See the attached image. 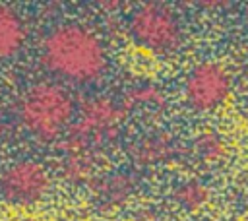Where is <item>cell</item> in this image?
<instances>
[{
    "instance_id": "ba28073f",
    "label": "cell",
    "mask_w": 248,
    "mask_h": 221,
    "mask_svg": "<svg viewBox=\"0 0 248 221\" xmlns=\"http://www.w3.org/2000/svg\"><path fill=\"white\" fill-rule=\"evenodd\" d=\"M27 27L23 17L10 6L0 4V62L14 58L25 45Z\"/></svg>"
},
{
    "instance_id": "3957f363",
    "label": "cell",
    "mask_w": 248,
    "mask_h": 221,
    "mask_svg": "<svg viewBox=\"0 0 248 221\" xmlns=\"http://www.w3.org/2000/svg\"><path fill=\"white\" fill-rule=\"evenodd\" d=\"M132 41L153 54H172L184 45V27L178 14L161 2H147L136 8L128 19Z\"/></svg>"
},
{
    "instance_id": "7c38bea8",
    "label": "cell",
    "mask_w": 248,
    "mask_h": 221,
    "mask_svg": "<svg viewBox=\"0 0 248 221\" xmlns=\"http://www.w3.org/2000/svg\"><path fill=\"white\" fill-rule=\"evenodd\" d=\"M163 103V95L153 85H140L128 91L126 99L122 101V107H159Z\"/></svg>"
},
{
    "instance_id": "52a82bcc",
    "label": "cell",
    "mask_w": 248,
    "mask_h": 221,
    "mask_svg": "<svg viewBox=\"0 0 248 221\" xmlns=\"http://www.w3.org/2000/svg\"><path fill=\"white\" fill-rule=\"evenodd\" d=\"M174 153H176V145H174L172 136L161 130L145 134L130 149L134 163L141 167H153V165L167 163L169 159H172Z\"/></svg>"
},
{
    "instance_id": "5bb4252c",
    "label": "cell",
    "mask_w": 248,
    "mask_h": 221,
    "mask_svg": "<svg viewBox=\"0 0 248 221\" xmlns=\"http://www.w3.org/2000/svg\"><path fill=\"white\" fill-rule=\"evenodd\" d=\"M19 221H39V219H33V217H23V219H19Z\"/></svg>"
},
{
    "instance_id": "8fae6325",
    "label": "cell",
    "mask_w": 248,
    "mask_h": 221,
    "mask_svg": "<svg viewBox=\"0 0 248 221\" xmlns=\"http://www.w3.org/2000/svg\"><path fill=\"white\" fill-rule=\"evenodd\" d=\"M192 149L202 161H219L227 155L225 140L217 132H209V130L196 136Z\"/></svg>"
},
{
    "instance_id": "5b68a950",
    "label": "cell",
    "mask_w": 248,
    "mask_h": 221,
    "mask_svg": "<svg viewBox=\"0 0 248 221\" xmlns=\"http://www.w3.org/2000/svg\"><path fill=\"white\" fill-rule=\"evenodd\" d=\"M232 93L231 72L215 60H203L190 68L184 79V99L196 112H211L227 103Z\"/></svg>"
},
{
    "instance_id": "9a60e30c",
    "label": "cell",
    "mask_w": 248,
    "mask_h": 221,
    "mask_svg": "<svg viewBox=\"0 0 248 221\" xmlns=\"http://www.w3.org/2000/svg\"><path fill=\"white\" fill-rule=\"evenodd\" d=\"M246 17H248V6H246Z\"/></svg>"
},
{
    "instance_id": "6da1fadb",
    "label": "cell",
    "mask_w": 248,
    "mask_h": 221,
    "mask_svg": "<svg viewBox=\"0 0 248 221\" xmlns=\"http://www.w3.org/2000/svg\"><path fill=\"white\" fill-rule=\"evenodd\" d=\"M39 60L54 78L87 85L105 74L108 54L95 31L81 23H62L43 37Z\"/></svg>"
},
{
    "instance_id": "9c48e42d",
    "label": "cell",
    "mask_w": 248,
    "mask_h": 221,
    "mask_svg": "<svg viewBox=\"0 0 248 221\" xmlns=\"http://www.w3.org/2000/svg\"><path fill=\"white\" fill-rule=\"evenodd\" d=\"M93 182L97 198L105 205H120L124 204L136 190V180L128 173H112L99 176Z\"/></svg>"
},
{
    "instance_id": "4fadbf2b",
    "label": "cell",
    "mask_w": 248,
    "mask_h": 221,
    "mask_svg": "<svg viewBox=\"0 0 248 221\" xmlns=\"http://www.w3.org/2000/svg\"><path fill=\"white\" fill-rule=\"evenodd\" d=\"M132 221H155V217L151 211H140Z\"/></svg>"
},
{
    "instance_id": "30bf717a",
    "label": "cell",
    "mask_w": 248,
    "mask_h": 221,
    "mask_svg": "<svg viewBox=\"0 0 248 221\" xmlns=\"http://www.w3.org/2000/svg\"><path fill=\"white\" fill-rule=\"evenodd\" d=\"M209 198V190L207 186L198 180V178H188L182 180L174 190H172V200L176 202V205L184 211H196L200 209Z\"/></svg>"
},
{
    "instance_id": "7a4b0ae2",
    "label": "cell",
    "mask_w": 248,
    "mask_h": 221,
    "mask_svg": "<svg viewBox=\"0 0 248 221\" xmlns=\"http://www.w3.org/2000/svg\"><path fill=\"white\" fill-rule=\"evenodd\" d=\"M76 114L78 109L72 93L56 81L33 83L17 103V118L23 130L45 143L66 136Z\"/></svg>"
},
{
    "instance_id": "8992f818",
    "label": "cell",
    "mask_w": 248,
    "mask_h": 221,
    "mask_svg": "<svg viewBox=\"0 0 248 221\" xmlns=\"http://www.w3.org/2000/svg\"><path fill=\"white\" fill-rule=\"evenodd\" d=\"M50 174L45 165L33 159L10 163L0 171V198L17 207L39 204L50 192Z\"/></svg>"
},
{
    "instance_id": "277c9868",
    "label": "cell",
    "mask_w": 248,
    "mask_h": 221,
    "mask_svg": "<svg viewBox=\"0 0 248 221\" xmlns=\"http://www.w3.org/2000/svg\"><path fill=\"white\" fill-rule=\"evenodd\" d=\"M124 112L126 109L122 103H116L108 97L87 99L78 110V120H74L66 132V149L95 153V149L118 134Z\"/></svg>"
}]
</instances>
